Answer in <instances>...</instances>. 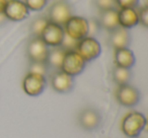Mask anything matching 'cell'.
Here are the masks:
<instances>
[{"label":"cell","instance_id":"obj_20","mask_svg":"<svg viewBox=\"0 0 148 138\" xmlns=\"http://www.w3.org/2000/svg\"><path fill=\"white\" fill-rule=\"evenodd\" d=\"M29 72L38 73V74L46 76L49 72V66H48L47 62H31Z\"/></svg>","mask_w":148,"mask_h":138},{"label":"cell","instance_id":"obj_18","mask_svg":"<svg viewBox=\"0 0 148 138\" xmlns=\"http://www.w3.org/2000/svg\"><path fill=\"white\" fill-rule=\"evenodd\" d=\"M131 76H132V73L130 71V69L118 67V66H115L113 68V79L117 85L129 83Z\"/></svg>","mask_w":148,"mask_h":138},{"label":"cell","instance_id":"obj_19","mask_svg":"<svg viewBox=\"0 0 148 138\" xmlns=\"http://www.w3.org/2000/svg\"><path fill=\"white\" fill-rule=\"evenodd\" d=\"M48 21H49V19L45 16H38L37 19H35L32 21L31 33L33 37H40L41 36L42 32L48 23Z\"/></svg>","mask_w":148,"mask_h":138},{"label":"cell","instance_id":"obj_10","mask_svg":"<svg viewBox=\"0 0 148 138\" xmlns=\"http://www.w3.org/2000/svg\"><path fill=\"white\" fill-rule=\"evenodd\" d=\"M3 13L7 21H21L27 17L29 10L23 0H7Z\"/></svg>","mask_w":148,"mask_h":138},{"label":"cell","instance_id":"obj_12","mask_svg":"<svg viewBox=\"0 0 148 138\" xmlns=\"http://www.w3.org/2000/svg\"><path fill=\"white\" fill-rule=\"evenodd\" d=\"M50 83L52 89L59 93H69L74 85V78L62 70L54 71L50 76Z\"/></svg>","mask_w":148,"mask_h":138},{"label":"cell","instance_id":"obj_11","mask_svg":"<svg viewBox=\"0 0 148 138\" xmlns=\"http://www.w3.org/2000/svg\"><path fill=\"white\" fill-rule=\"evenodd\" d=\"M101 115L95 108H85L78 115V124L85 131H93L101 126Z\"/></svg>","mask_w":148,"mask_h":138},{"label":"cell","instance_id":"obj_13","mask_svg":"<svg viewBox=\"0 0 148 138\" xmlns=\"http://www.w3.org/2000/svg\"><path fill=\"white\" fill-rule=\"evenodd\" d=\"M97 23L101 29L106 30L107 32H112L119 27V17H118V9L111 8L101 10L97 17Z\"/></svg>","mask_w":148,"mask_h":138},{"label":"cell","instance_id":"obj_27","mask_svg":"<svg viewBox=\"0 0 148 138\" xmlns=\"http://www.w3.org/2000/svg\"><path fill=\"white\" fill-rule=\"evenodd\" d=\"M6 1L7 0H0V13H3L5 4H6Z\"/></svg>","mask_w":148,"mask_h":138},{"label":"cell","instance_id":"obj_15","mask_svg":"<svg viewBox=\"0 0 148 138\" xmlns=\"http://www.w3.org/2000/svg\"><path fill=\"white\" fill-rule=\"evenodd\" d=\"M136 61L135 55L133 51L129 48H121V49H116L114 52V63L115 66L122 68H127L131 69L134 66Z\"/></svg>","mask_w":148,"mask_h":138},{"label":"cell","instance_id":"obj_14","mask_svg":"<svg viewBox=\"0 0 148 138\" xmlns=\"http://www.w3.org/2000/svg\"><path fill=\"white\" fill-rule=\"evenodd\" d=\"M108 42L114 50L128 48L130 44V34L128 30L119 27L114 31L110 32Z\"/></svg>","mask_w":148,"mask_h":138},{"label":"cell","instance_id":"obj_23","mask_svg":"<svg viewBox=\"0 0 148 138\" xmlns=\"http://www.w3.org/2000/svg\"><path fill=\"white\" fill-rule=\"evenodd\" d=\"M93 2H95V5L99 11L117 7L116 0H93Z\"/></svg>","mask_w":148,"mask_h":138},{"label":"cell","instance_id":"obj_24","mask_svg":"<svg viewBox=\"0 0 148 138\" xmlns=\"http://www.w3.org/2000/svg\"><path fill=\"white\" fill-rule=\"evenodd\" d=\"M139 0H116V5L119 8H136Z\"/></svg>","mask_w":148,"mask_h":138},{"label":"cell","instance_id":"obj_2","mask_svg":"<svg viewBox=\"0 0 148 138\" xmlns=\"http://www.w3.org/2000/svg\"><path fill=\"white\" fill-rule=\"evenodd\" d=\"M62 27L66 35L77 41L88 36V23L85 17L71 15Z\"/></svg>","mask_w":148,"mask_h":138},{"label":"cell","instance_id":"obj_7","mask_svg":"<svg viewBox=\"0 0 148 138\" xmlns=\"http://www.w3.org/2000/svg\"><path fill=\"white\" fill-rule=\"evenodd\" d=\"M72 14V7L65 0L55 1L48 10V17L50 21L63 25Z\"/></svg>","mask_w":148,"mask_h":138},{"label":"cell","instance_id":"obj_25","mask_svg":"<svg viewBox=\"0 0 148 138\" xmlns=\"http://www.w3.org/2000/svg\"><path fill=\"white\" fill-rule=\"evenodd\" d=\"M87 23H88V37H95L97 34V32L99 31V29H101L99 23H97V19H87Z\"/></svg>","mask_w":148,"mask_h":138},{"label":"cell","instance_id":"obj_1","mask_svg":"<svg viewBox=\"0 0 148 138\" xmlns=\"http://www.w3.org/2000/svg\"><path fill=\"white\" fill-rule=\"evenodd\" d=\"M146 118L142 113L132 111L127 113L121 122V130L129 138H137L146 126Z\"/></svg>","mask_w":148,"mask_h":138},{"label":"cell","instance_id":"obj_16","mask_svg":"<svg viewBox=\"0 0 148 138\" xmlns=\"http://www.w3.org/2000/svg\"><path fill=\"white\" fill-rule=\"evenodd\" d=\"M119 25L126 30L135 27L139 25L138 10L136 8H120L118 10Z\"/></svg>","mask_w":148,"mask_h":138},{"label":"cell","instance_id":"obj_17","mask_svg":"<svg viewBox=\"0 0 148 138\" xmlns=\"http://www.w3.org/2000/svg\"><path fill=\"white\" fill-rule=\"evenodd\" d=\"M66 51L61 47V46H58V47H52L49 49V53H48L47 57V64L49 67H53L55 69H60L62 65V62H63L64 56H65Z\"/></svg>","mask_w":148,"mask_h":138},{"label":"cell","instance_id":"obj_3","mask_svg":"<svg viewBox=\"0 0 148 138\" xmlns=\"http://www.w3.org/2000/svg\"><path fill=\"white\" fill-rule=\"evenodd\" d=\"M75 51L83 58L85 62L97 59L101 53V46L95 37H85L79 40Z\"/></svg>","mask_w":148,"mask_h":138},{"label":"cell","instance_id":"obj_22","mask_svg":"<svg viewBox=\"0 0 148 138\" xmlns=\"http://www.w3.org/2000/svg\"><path fill=\"white\" fill-rule=\"evenodd\" d=\"M77 44H78V41L77 40H74L72 38H70L69 36H67L65 34L63 38V41L61 43V47L65 50L66 52L67 51H75L77 47Z\"/></svg>","mask_w":148,"mask_h":138},{"label":"cell","instance_id":"obj_6","mask_svg":"<svg viewBox=\"0 0 148 138\" xmlns=\"http://www.w3.org/2000/svg\"><path fill=\"white\" fill-rule=\"evenodd\" d=\"M115 97L120 105L127 108L134 107L140 101L139 91L129 83L118 85L115 91Z\"/></svg>","mask_w":148,"mask_h":138},{"label":"cell","instance_id":"obj_8","mask_svg":"<svg viewBox=\"0 0 148 138\" xmlns=\"http://www.w3.org/2000/svg\"><path fill=\"white\" fill-rule=\"evenodd\" d=\"M64 36H65V33H64L63 27L49 21L46 27H44L40 38L43 40V42L48 47L52 48L61 45Z\"/></svg>","mask_w":148,"mask_h":138},{"label":"cell","instance_id":"obj_9","mask_svg":"<svg viewBox=\"0 0 148 138\" xmlns=\"http://www.w3.org/2000/svg\"><path fill=\"white\" fill-rule=\"evenodd\" d=\"M50 48L40 37H33L27 46V56L31 62H46Z\"/></svg>","mask_w":148,"mask_h":138},{"label":"cell","instance_id":"obj_26","mask_svg":"<svg viewBox=\"0 0 148 138\" xmlns=\"http://www.w3.org/2000/svg\"><path fill=\"white\" fill-rule=\"evenodd\" d=\"M138 16H139V23L143 27H148V7L143 6L138 10Z\"/></svg>","mask_w":148,"mask_h":138},{"label":"cell","instance_id":"obj_28","mask_svg":"<svg viewBox=\"0 0 148 138\" xmlns=\"http://www.w3.org/2000/svg\"><path fill=\"white\" fill-rule=\"evenodd\" d=\"M6 21H7V19L4 15V13H0V25H2L3 23H5Z\"/></svg>","mask_w":148,"mask_h":138},{"label":"cell","instance_id":"obj_21","mask_svg":"<svg viewBox=\"0 0 148 138\" xmlns=\"http://www.w3.org/2000/svg\"><path fill=\"white\" fill-rule=\"evenodd\" d=\"M29 10L40 11L47 5L48 0H23Z\"/></svg>","mask_w":148,"mask_h":138},{"label":"cell","instance_id":"obj_5","mask_svg":"<svg viewBox=\"0 0 148 138\" xmlns=\"http://www.w3.org/2000/svg\"><path fill=\"white\" fill-rule=\"evenodd\" d=\"M47 84L46 76L38 73L27 72L23 79L21 87L25 91L29 97H38L44 91Z\"/></svg>","mask_w":148,"mask_h":138},{"label":"cell","instance_id":"obj_4","mask_svg":"<svg viewBox=\"0 0 148 138\" xmlns=\"http://www.w3.org/2000/svg\"><path fill=\"white\" fill-rule=\"evenodd\" d=\"M86 62L76 51H67L64 56L60 70L74 77L79 75L85 68Z\"/></svg>","mask_w":148,"mask_h":138}]
</instances>
